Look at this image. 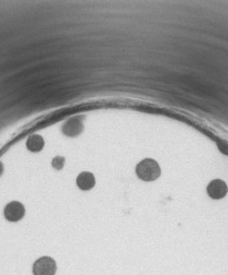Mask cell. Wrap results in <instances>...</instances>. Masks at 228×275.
I'll use <instances>...</instances> for the list:
<instances>
[{
	"label": "cell",
	"instance_id": "ba28073f",
	"mask_svg": "<svg viewBox=\"0 0 228 275\" xmlns=\"http://www.w3.org/2000/svg\"><path fill=\"white\" fill-rule=\"evenodd\" d=\"M2 171H4V166H2V163H0V175H2Z\"/></svg>",
	"mask_w": 228,
	"mask_h": 275
},
{
	"label": "cell",
	"instance_id": "6da1fadb",
	"mask_svg": "<svg viewBox=\"0 0 228 275\" xmlns=\"http://www.w3.org/2000/svg\"><path fill=\"white\" fill-rule=\"evenodd\" d=\"M136 174L144 181H154L160 177L161 168L154 160L144 159L136 166Z\"/></svg>",
	"mask_w": 228,
	"mask_h": 275
},
{
	"label": "cell",
	"instance_id": "7a4b0ae2",
	"mask_svg": "<svg viewBox=\"0 0 228 275\" xmlns=\"http://www.w3.org/2000/svg\"><path fill=\"white\" fill-rule=\"evenodd\" d=\"M56 272V261L50 257H42L33 265L34 275H54Z\"/></svg>",
	"mask_w": 228,
	"mask_h": 275
},
{
	"label": "cell",
	"instance_id": "8992f818",
	"mask_svg": "<svg viewBox=\"0 0 228 275\" xmlns=\"http://www.w3.org/2000/svg\"><path fill=\"white\" fill-rule=\"evenodd\" d=\"M45 146V140L42 135L34 134L30 135L26 141V147L30 152H40Z\"/></svg>",
	"mask_w": 228,
	"mask_h": 275
},
{
	"label": "cell",
	"instance_id": "5b68a950",
	"mask_svg": "<svg viewBox=\"0 0 228 275\" xmlns=\"http://www.w3.org/2000/svg\"><path fill=\"white\" fill-rule=\"evenodd\" d=\"M76 184L82 190H90L96 185V179H94V174L90 172H83L78 176Z\"/></svg>",
	"mask_w": 228,
	"mask_h": 275
},
{
	"label": "cell",
	"instance_id": "52a82bcc",
	"mask_svg": "<svg viewBox=\"0 0 228 275\" xmlns=\"http://www.w3.org/2000/svg\"><path fill=\"white\" fill-rule=\"evenodd\" d=\"M66 160L64 158H62V156H56V158L52 160V167L56 168V170H62V167L64 166Z\"/></svg>",
	"mask_w": 228,
	"mask_h": 275
},
{
	"label": "cell",
	"instance_id": "277c9868",
	"mask_svg": "<svg viewBox=\"0 0 228 275\" xmlns=\"http://www.w3.org/2000/svg\"><path fill=\"white\" fill-rule=\"evenodd\" d=\"M208 196L213 199H220L227 193V186L222 180H213L210 185L208 186Z\"/></svg>",
	"mask_w": 228,
	"mask_h": 275
},
{
	"label": "cell",
	"instance_id": "3957f363",
	"mask_svg": "<svg viewBox=\"0 0 228 275\" xmlns=\"http://www.w3.org/2000/svg\"><path fill=\"white\" fill-rule=\"evenodd\" d=\"M4 217L10 222H18L22 220L25 214L24 205L18 201H12L4 208Z\"/></svg>",
	"mask_w": 228,
	"mask_h": 275
}]
</instances>
